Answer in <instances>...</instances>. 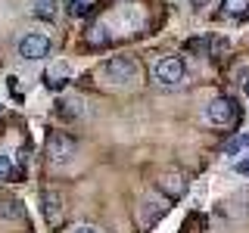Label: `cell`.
<instances>
[{
    "label": "cell",
    "mask_w": 249,
    "mask_h": 233,
    "mask_svg": "<svg viewBox=\"0 0 249 233\" xmlns=\"http://www.w3.org/2000/svg\"><path fill=\"white\" fill-rule=\"evenodd\" d=\"M103 75H106L112 84H122V87H128V84L137 81L140 66H137L131 56H112V59L103 62Z\"/></svg>",
    "instance_id": "6da1fadb"
},
{
    "label": "cell",
    "mask_w": 249,
    "mask_h": 233,
    "mask_svg": "<svg viewBox=\"0 0 249 233\" xmlns=\"http://www.w3.org/2000/svg\"><path fill=\"white\" fill-rule=\"evenodd\" d=\"M153 78L162 84V87H175V84L184 81V59L178 56H162L153 66Z\"/></svg>",
    "instance_id": "7a4b0ae2"
},
{
    "label": "cell",
    "mask_w": 249,
    "mask_h": 233,
    "mask_svg": "<svg viewBox=\"0 0 249 233\" xmlns=\"http://www.w3.org/2000/svg\"><path fill=\"white\" fill-rule=\"evenodd\" d=\"M75 137H69L66 131H56V134H50V140H47V155H50L56 165H62V162H72L75 159Z\"/></svg>",
    "instance_id": "3957f363"
},
{
    "label": "cell",
    "mask_w": 249,
    "mask_h": 233,
    "mask_svg": "<svg viewBox=\"0 0 249 233\" xmlns=\"http://www.w3.org/2000/svg\"><path fill=\"white\" fill-rule=\"evenodd\" d=\"M47 53H50V37L44 34V31H31L19 41V56L35 62V59H44Z\"/></svg>",
    "instance_id": "277c9868"
},
{
    "label": "cell",
    "mask_w": 249,
    "mask_h": 233,
    "mask_svg": "<svg viewBox=\"0 0 249 233\" xmlns=\"http://www.w3.org/2000/svg\"><path fill=\"white\" fill-rule=\"evenodd\" d=\"M206 118L212 124H231L237 118V106H233L231 97H215V100H209V106H206Z\"/></svg>",
    "instance_id": "5b68a950"
},
{
    "label": "cell",
    "mask_w": 249,
    "mask_h": 233,
    "mask_svg": "<svg viewBox=\"0 0 249 233\" xmlns=\"http://www.w3.org/2000/svg\"><path fill=\"white\" fill-rule=\"evenodd\" d=\"M159 186H162V193H165L168 199H178V196H184V190H187V174L184 171H165L162 174V181H159Z\"/></svg>",
    "instance_id": "8992f818"
},
{
    "label": "cell",
    "mask_w": 249,
    "mask_h": 233,
    "mask_svg": "<svg viewBox=\"0 0 249 233\" xmlns=\"http://www.w3.org/2000/svg\"><path fill=\"white\" fill-rule=\"evenodd\" d=\"M165 212H168V196H165V193H162V196H150L143 202V208H140V221H143V224H156Z\"/></svg>",
    "instance_id": "52a82bcc"
},
{
    "label": "cell",
    "mask_w": 249,
    "mask_h": 233,
    "mask_svg": "<svg viewBox=\"0 0 249 233\" xmlns=\"http://www.w3.org/2000/svg\"><path fill=\"white\" fill-rule=\"evenodd\" d=\"M56 13H59L56 0H31V16H35V19L53 22V19H56Z\"/></svg>",
    "instance_id": "ba28073f"
},
{
    "label": "cell",
    "mask_w": 249,
    "mask_h": 233,
    "mask_svg": "<svg viewBox=\"0 0 249 233\" xmlns=\"http://www.w3.org/2000/svg\"><path fill=\"white\" fill-rule=\"evenodd\" d=\"M41 202H44V215H47V221H50V224H59V221H62L59 196H56V193H44Z\"/></svg>",
    "instance_id": "9c48e42d"
},
{
    "label": "cell",
    "mask_w": 249,
    "mask_h": 233,
    "mask_svg": "<svg viewBox=\"0 0 249 233\" xmlns=\"http://www.w3.org/2000/svg\"><path fill=\"white\" fill-rule=\"evenodd\" d=\"M240 150H249V134H237V137H231L228 143H224V152L228 155H237Z\"/></svg>",
    "instance_id": "30bf717a"
},
{
    "label": "cell",
    "mask_w": 249,
    "mask_h": 233,
    "mask_svg": "<svg viewBox=\"0 0 249 233\" xmlns=\"http://www.w3.org/2000/svg\"><path fill=\"white\" fill-rule=\"evenodd\" d=\"M224 16H243L249 10V0H221Z\"/></svg>",
    "instance_id": "8fae6325"
},
{
    "label": "cell",
    "mask_w": 249,
    "mask_h": 233,
    "mask_svg": "<svg viewBox=\"0 0 249 233\" xmlns=\"http://www.w3.org/2000/svg\"><path fill=\"white\" fill-rule=\"evenodd\" d=\"M88 37H90V44H97V47H103V44L109 41V34H106V28H100V25H97V28H93V31H90V34H88Z\"/></svg>",
    "instance_id": "7c38bea8"
},
{
    "label": "cell",
    "mask_w": 249,
    "mask_h": 233,
    "mask_svg": "<svg viewBox=\"0 0 249 233\" xmlns=\"http://www.w3.org/2000/svg\"><path fill=\"white\" fill-rule=\"evenodd\" d=\"M10 174H13V162H10V155L0 152V181H3V177H10Z\"/></svg>",
    "instance_id": "4fadbf2b"
},
{
    "label": "cell",
    "mask_w": 249,
    "mask_h": 233,
    "mask_svg": "<svg viewBox=\"0 0 249 233\" xmlns=\"http://www.w3.org/2000/svg\"><path fill=\"white\" fill-rule=\"evenodd\" d=\"M233 168H237V174L249 177V155H243V159H240V162H237V165H233Z\"/></svg>",
    "instance_id": "5bb4252c"
},
{
    "label": "cell",
    "mask_w": 249,
    "mask_h": 233,
    "mask_svg": "<svg viewBox=\"0 0 249 233\" xmlns=\"http://www.w3.org/2000/svg\"><path fill=\"white\" fill-rule=\"evenodd\" d=\"M75 233H100V230H93V227H78Z\"/></svg>",
    "instance_id": "9a60e30c"
},
{
    "label": "cell",
    "mask_w": 249,
    "mask_h": 233,
    "mask_svg": "<svg viewBox=\"0 0 249 233\" xmlns=\"http://www.w3.org/2000/svg\"><path fill=\"white\" fill-rule=\"evenodd\" d=\"M190 3H196V6H206V3H209V0H190Z\"/></svg>",
    "instance_id": "2e32d148"
},
{
    "label": "cell",
    "mask_w": 249,
    "mask_h": 233,
    "mask_svg": "<svg viewBox=\"0 0 249 233\" xmlns=\"http://www.w3.org/2000/svg\"><path fill=\"white\" fill-rule=\"evenodd\" d=\"M69 3H75V6H78V3H88V0H69Z\"/></svg>",
    "instance_id": "e0dca14e"
},
{
    "label": "cell",
    "mask_w": 249,
    "mask_h": 233,
    "mask_svg": "<svg viewBox=\"0 0 249 233\" xmlns=\"http://www.w3.org/2000/svg\"><path fill=\"white\" fill-rule=\"evenodd\" d=\"M246 97H249V81H246Z\"/></svg>",
    "instance_id": "ac0fdd59"
}]
</instances>
